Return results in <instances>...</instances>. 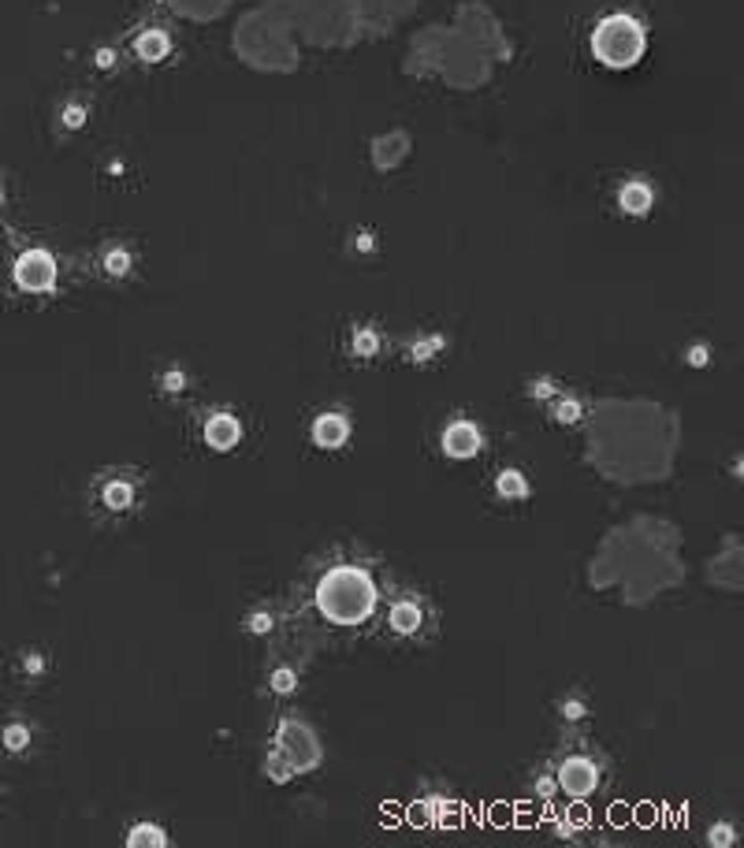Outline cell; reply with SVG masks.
<instances>
[{
    "label": "cell",
    "mask_w": 744,
    "mask_h": 848,
    "mask_svg": "<svg viewBox=\"0 0 744 848\" xmlns=\"http://www.w3.org/2000/svg\"><path fill=\"white\" fill-rule=\"evenodd\" d=\"M280 751L287 755L295 770H309L313 763H317V744H313V737L295 722H287L280 729Z\"/></svg>",
    "instance_id": "obj_4"
},
{
    "label": "cell",
    "mask_w": 744,
    "mask_h": 848,
    "mask_svg": "<svg viewBox=\"0 0 744 848\" xmlns=\"http://www.w3.org/2000/svg\"><path fill=\"white\" fill-rule=\"evenodd\" d=\"M4 744L12 748V751H19V748H27L30 744V733L22 729V726H8L4 729Z\"/></svg>",
    "instance_id": "obj_16"
},
{
    "label": "cell",
    "mask_w": 744,
    "mask_h": 848,
    "mask_svg": "<svg viewBox=\"0 0 744 848\" xmlns=\"http://www.w3.org/2000/svg\"><path fill=\"white\" fill-rule=\"evenodd\" d=\"M127 264H130V257L123 254V249H112V254L104 257V268L112 272V276H123V272H127Z\"/></svg>",
    "instance_id": "obj_17"
},
{
    "label": "cell",
    "mask_w": 744,
    "mask_h": 848,
    "mask_svg": "<svg viewBox=\"0 0 744 848\" xmlns=\"http://www.w3.org/2000/svg\"><path fill=\"white\" fill-rule=\"evenodd\" d=\"M238 440H242L238 417H231V414L209 417V424H205V443H209L213 450H231V447H238Z\"/></svg>",
    "instance_id": "obj_8"
},
{
    "label": "cell",
    "mask_w": 744,
    "mask_h": 848,
    "mask_svg": "<svg viewBox=\"0 0 744 848\" xmlns=\"http://www.w3.org/2000/svg\"><path fill=\"white\" fill-rule=\"evenodd\" d=\"M711 841H718V844H733V830H730V827H715V830H711Z\"/></svg>",
    "instance_id": "obj_20"
},
{
    "label": "cell",
    "mask_w": 744,
    "mask_h": 848,
    "mask_svg": "<svg viewBox=\"0 0 744 848\" xmlns=\"http://www.w3.org/2000/svg\"><path fill=\"white\" fill-rule=\"evenodd\" d=\"M357 350L372 354V350H376V339H372V335H357Z\"/></svg>",
    "instance_id": "obj_23"
},
{
    "label": "cell",
    "mask_w": 744,
    "mask_h": 848,
    "mask_svg": "<svg viewBox=\"0 0 744 848\" xmlns=\"http://www.w3.org/2000/svg\"><path fill=\"white\" fill-rule=\"evenodd\" d=\"M268 774H272V782H287V777L295 774V767H290V760L283 751H276L272 760H268Z\"/></svg>",
    "instance_id": "obj_15"
},
{
    "label": "cell",
    "mask_w": 744,
    "mask_h": 848,
    "mask_svg": "<svg viewBox=\"0 0 744 848\" xmlns=\"http://www.w3.org/2000/svg\"><path fill=\"white\" fill-rule=\"evenodd\" d=\"M421 622H424V614H421V607H417L414 600H402V603L391 607V629H395V633L410 636V633L421 629Z\"/></svg>",
    "instance_id": "obj_9"
},
{
    "label": "cell",
    "mask_w": 744,
    "mask_h": 848,
    "mask_svg": "<svg viewBox=\"0 0 744 848\" xmlns=\"http://www.w3.org/2000/svg\"><path fill=\"white\" fill-rule=\"evenodd\" d=\"M622 209L625 213H648L651 209V190L644 187V182H629V187L622 190Z\"/></svg>",
    "instance_id": "obj_11"
},
{
    "label": "cell",
    "mask_w": 744,
    "mask_h": 848,
    "mask_svg": "<svg viewBox=\"0 0 744 848\" xmlns=\"http://www.w3.org/2000/svg\"><path fill=\"white\" fill-rule=\"evenodd\" d=\"M558 417H562V421H577V417H581V409H577L573 402H562V406H558Z\"/></svg>",
    "instance_id": "obj_21"
},
{
    "label": "cell",
    "mask_w": 744,
    "mask_h": 848,
    "mask_svg": "<svg viewBox=\"0 0 744 848\" xmlns=\"http://www.w3.org/2000/svg\"><path fill=\"white\" fill-rule=\"evenodd\" d=\"M350 440V421L343 414H324L313 421V443L324 447V450H335Z\"/></svg>",
    "instance_id": "obj_7"
},
{
    "label": "cell",
    "mask_w": 744,
    "mask_h": 848,
    "mask_svg": "<svg viewBox=\"0 0 744 848\" xmlns=\"http://www.w3.org/2000/svg\"><path fill=\"white\" fill-rule=\"evenodd\" d=\"M495 491L506 495V499H525L529 495V480L517 469H506V473H499V480H495Z\"/></svg>",
    "instance_id": "obj_12"
},
{
    "label": "cell",
    "mask_w": 744,
    "mask_h": 848,
    "mask_svg": "<svg viewBox=\"0 0 744 848\" xmlns=\"http://www.w3.org/2000/svg\"><path fill=\"white\" fill-rule=\"evenodd\" d=\"M592 45H596V56L606 67H629V63H637L640 53H644V30L637 27L633 19L611 15V19L599 22Z\"/></svg>",
    "instance_id": "obj_2"
},
{
    "label": "cell",
    "mask_w": 744,
    "mask_h": 848,
    "mask_svg": "<svg viewBox=\"0 0 744 848\" xmlns=\"http://www.w3.org/2000/svg\"><path fill=\"white\" fill-rule=\"evenodd\" d=\"M372 603H376V588H372V581L365 577V573L354 569V566L331 569L317 588L321 614L331 617V622H343V626L365 622V617L372 614Z\"/></svg>",
    "instance_id": "obj_1"
},
{
    "label": "cell",
    "mask_w": 744,
    "mask_h": 848,
    "mask_svg": "<svg viewBox=\"0 0 744 848\" xmlns=\"http://www.w3.org/2000/svg\"><path fill=\"white\" fill-rule=\"evenodd\" d=\"M272 629V617L268 614H250V633H268Z\"/></svg>",
    "instance_id": "obj_19"
},
{
    "label": "cell",
    "mask_w": 744,
    "mask_h": 848,
    "mask_svg": "<svg viewBox=\"0 0 744 848\" xmlns=\"http://www.w3.org/2000/svg\"><path fill=\"white\" fill-rule=\"evenodd\" d=\"M558 782H562V789L573 793V796H589L596 789V782H599V774H596V767L589 760H566V767L558 770Z\"/></svg>",
    "instance_id": "obj_6"
},
{
    "label": "cell",
    "mask_w": 744,
    "mask_h": 848,
    "mask_svg": "<svg viewBox=\"0 0 744 848\" xmlns=\"http://www.w3.org/2000/svg\"><path fill=\"white\" fill-rule=\"evenodd\" d=\"M562 715H566V718H581V715H584V703H577V700L562 703Z\"/></svg>",
    "instance_id": "obj_22"
},
{
    "label": "cell",
    "mask_w": 744,
    "mask_h": 848,
    "mask_svg": "<svg viewBox=\"0 0 744 848\" xmlns=\"http://www.w3.org/2000/svg\"><path fill=\"white\" fill-rule=\"evenodd\" d=\"M127 844H134V848L138 844H164V834H161V827H134Z\"/></svg>",
    "instance_id": "obj_14"
},
{
    "label": "cell",
    "mask_w": 744,
    "mask_h": 848,
    "mask_svg": "<svg viewBox=\"0 0 744 848\" xmlns=\"http://www.w3.org/2000/svg\"><path fill=\"white\" fill-rule=\"evenodd\" d=\"M481 428L477 424H469V421H455L447 432H443V450L450 458H472L481 450Z\"/></svg>",
    "instance_id": "obj_5"
},
{
    "label": "cell",
    "mask_w": 744,
    "mask_h": 848,
    "mask_svg": "<svg viewBox=\"0 0 744 848\" xmlns=\"http://www.w3.org/2000/svg\"><path fill=\"white\" fill-rule=\"evenodd\" d=\"M295 684H298L295 670H276V674H272V689H276V693H290Z\"/></svg>",
    "instance_id": "obj_18"
},
{
    "label": "cell",
    "mask_w": 744,
    "mask_h": 848,
    "mask_svg": "<svg viewBox=\"0 0 744 848\" xmlns=\"http://www.w3.org/2000/svg\"><path fill=\"white\" fill-rule=\"evenodd\" d=\"M138 56L142 60H164L168 56V38L161 30H149L138 38Z\"/></svg>",
    "instance_id": "obj_13"
},
{
    "label": "cell",
    "mask_w": 744,
    "mask_h": 848,
    "mask_svg": "<svg viewBox=\"0 0 744 848\" xmlns=\"http://www.w3.org/2000/svg\"><path fill=\"white\" fill-rule=\"evenodd\" d=\"M56 280V261L45 254V249H30V254H22L19 264H15V283L22 290H49Z\"/></svg>",
    "instance_id": "obj_3"
},
{
    "label": "cell",
    "mask_w": 744,
    "mask_h": 848,
    "mask_svg": "<svg viewBox=\"0 0 744 848\" xmlns=\"http://www.w3.org/2000/svg\"><path fill=\"white\" fill-rule=\"evenodd\" d=\"M101 502H104L108 510H127L130 502H134L130 480H108V484L101 488Z\"/></svg>",
    "instance_id": "obj_10"
}]
</instances>
